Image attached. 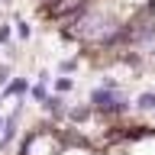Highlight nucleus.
Returning <instances> with one entry per match:
<instances>
[{
	"mask_svg": "<svg viewBox=\"0 0 155 155\" xmlns=\"http://www.w3.org/2000/svg\"><path fill=\"white\" fill-rule=\"evenodd\" d=\"M87 104L94 107V113L107 116V120H113V116H126L129 110H133V100L126 97V91L116 81H110V78H104L100 84L91 91V97H87Z\"/></svg>",
	"mask_w": 155,
	"mask_h": 155,
	"instance_id": "1",
	"label": "nucleus"
},
{
	"mask_svg": "<svg viewBox=\"0 0 155 155\" xmlns=\"http://www.w3.org/2000/svg\"><path fill=\"white\" fill-rule=\"evenodd\" d=\"M19 113H23V100L7 113V126H3V136H0V155H3V149L13 145V139H16V133H19Z\"/></svg>",
	"mask_w": 155,
	"mask_h": 155,
	"instance_id": "2",
	"label": "nucleus"
},
{
	"mask_svg": "<svg viewBox=\"0 0 155 155\" xmlns=\"http://www.w3.org/2000/svg\"><path fill=\"white\" fill-rule=\"evenodd\" d=\"M42 110H45L52 120H58V123H61V120H68V110H71V107L65 104V94H52L45 104H42Z\"/></svg>",
	"mask_w": 155,
	"mask_h": 155,
	"instance_id": "3",
	"label": "nucleus"
},
{
	"mask_svg": "<svg viewBox=\"0 0 155 155\" xmlns=\"http://www.w3.org/2000/svg\"><path fill=\"white\" fill-rule=\"evenodd\" d=\"M29 87H32V84H29V78L16 74L7 87H3V94H7V97H26V94H29Z\"/></svg>",
	"mask_w": 155,
	"mask_h": 155,
	"instance_id": "4",
	"label": "nucleus"
},
{
	"mask_svg": "<svg viewBox=\"0 0 155 155\" xmlns=\"http://www.w3.org/2000/svg\"><path fill=\"white\" fill-rule=\"evenodd\" d=\"M139 113H155V91H142V94L133 100Z\"/></svg>",
	"mask_w": 155,
	"mask_h": 155,
	"instance_id": "5",
	"label": "nucleus"
},
{
	"mask_svg": "<svg viewBox=\"0 0 155 155\" xmlns=\"http://www.w3.org/2000/svg\"><path fill=\"white\" fill-rule=\"evenodd\" d=\"M48 97H52V94H48V84H45V81H36V84L29 87V100H32V104H45Z\"/></svg>",
	"mask_w": 155,
	"mask_h": 155,
	"instance_id": "6",
	"label": "nucleus"
},
{
	"mask_svg": "<svg viewBox=\"0 0 155 155\" xmlns=\"http://www.w3.org/2000/svg\"><path fill=\"white\" fill-rule=\"evenodd\" d=\"M52 87H55V94H71V91H74V78L58 74L55 81H52Z\"/></svg>",
	"mask_w": 155,
	"mask_h": 155,
	"instance_id": "7",
	"label": "nucleus"
},
{
	"mask_svg": "<svg viewBox=\"0 0 155 155\" xmlns=\"http://www.w3.org/2000/svg\"><path fill=\"white\" fill-rule=\"evenodd\" d=\"M91 113H94V107H91V104H84V107H71V110H68V120H74V123H84Z\"/></svg>",
	"mask_w": 155,
	"mask_h": 155,
	"instance_id": "8",
	"label": "nucleus"
},
{
	"mask_svg": "<svg viewBox=\"0 0 155 155\" xmlns=\"http://www.w3.org/2000/svg\"><path fill=\"white\" fill-rule=\"evenodd\" d=\"M16 36H19V39H29V36H32V26H29V19L16 16Z\"/></svg>",
	"mask_w": 155,
	"mask_h": 155,
	"instance_id": "9",
	"label": "nucleus"
},
{
	"mask_svg": "<svg viewBox=\"0 0 155 155\" xmlns=\"http://www.w3.org/2000/svg\"><path fill=\"white\" fill-rule=\"evenodd\" d=\"M10 42H13V26L0 23V45H10Z\"/></svg>",
	"mask_w": 155,
	"mask_h": 155,
	"instance_id": "10",
	"label": "nucleus"
},
{
	"mask_svg": "<svg viewBox=\"0 0 155 155\" xmlns=\"http://www.w3.org/2000/svg\"><path fill=\"white\" fill-rule=\"evenodd\" d=\"M13 78H16V74H13V68H10V65H0V91H3Z\"/></svg>",
	"mask_w": 155,
	"mask_h": 155,
	"instance_id": "11",
	"label": "nucleus"
},
{
	"mask_svg": "<svg viewBox=\"0 0 155 155\" xmlns=\"http://www.w3.org/2000/svg\"><path fill=\"white\" fill-rule=\"evenodd\" d=\"M74 68H78V58H65V61H58V71H61V74H71Z\"/></svg>",
	"mask_w": 155,
	"mask_h": 155,
	"instance_id": "12",
	"label": "nucleus"
},
{
	"mask_svg": "<svg viewBox=\"0 0 155 155\" xmlns=\"http://www.w3.org/2000/svg\"><path fill=\"white\" fill-rule=\"evenodd\" d=\"M3 126H7V116H0V136H3Z\"/></svg>",
	"mask_w": 155,
	"mask_h": 155,
	"instance_id": "13",
	"label": "nucleus"
},
{
	"mask_svg": "<svg viewBox=\"0 0 155 155\" xmlns=\"http://www.w3.org/2000/svg\"><path fill=\"white\" fill-rule=\"evenodd\" d=\"M3 100H7V94H3V91H0V110H3Z\"/></svg>",
	"mask_w": 155,
	"mask_h": 155,
	"instance_id": "14",
	"label": "nucleus"
},
{
	"mask_svg": "<svg viewBox=\"0 0 155 155\" xmlns=\"http://www.w3.org/2000/svg\"><path fill=\"white\" fill-rule=\"evenodd\" d=\"M0 3H10V0H0Z\"/></svg>",
	"mask_w": 155,
	"mask_h": 155,
	"instance_id": "15",
	"label": "nucleus"
}]
</instances>
